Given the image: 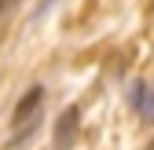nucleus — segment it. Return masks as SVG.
Masks as SVG:
<instances>
[{
  "label": "nucleus",
  "mask_w": 154,
  "mask_h": 150,
  "mask_svg": "<svg viewBox=\"0 0 154 150\" xmlns=\"http://www.w3.org/2000/svg\"><path fill=\"white\" fill-rule=\"evenodd\" d=\"M41 106H44V88L33 84L15 106V128H18V139H26L37 124H41Z\"/></svg>",
  "instance_id": "nucleus-1"
},
{
  "label": "nucleus",
  "mask_w": 154,
  "mask_h": 150,
  "mask_svg": "<svg viewBox=\"0 0 154 150\" xmlns=\"http://www.w3.org/2000/svg\"><path fill=\"white\" fill-rule=\"evenodd\" d=\"M77 124H81V110L70 106L66 114L59 117V124H55V146H59V150L70 146V139H73V132H77Z\"/></svg>",
  "instance_id": "nucleus-3"
},
{
  "label": "nucleus",
  "mask_w": 154,
  "mask_h": 150,
  "mask_svg": "<svg viewBox=\"0 0 154 150\" xmlns=\"http://www.w3.org/2000/svg\"><path fill=\"white\" fill-rule=\"evenodd\" d=\"M128 99H132V106H136L140 121H143V124H154V88L143 84V81H132Z\"/></svg>",
  "instance_id": "nucleus-2"
},
{
  "label": "nucleus",
  "mask_w": 154,
  "mask_h": 150,
  "mask_svg": "<svg viewBox=\"0 0 154 150\" xmlns=\"http://www.w3.org/2000/svg\"><path fill=\"white\" fill-rule=\"evenodd\" d=\"M11 4H15V0H0V15H4V11H8Z\"/></svg>",
  "instance_id": "nucleus-4"
}]
</instances>
